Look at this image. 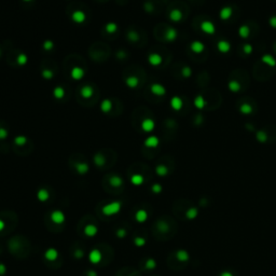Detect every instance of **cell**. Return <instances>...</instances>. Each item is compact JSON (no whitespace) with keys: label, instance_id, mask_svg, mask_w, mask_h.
Masks as SVG:
<instances>
[]
</instances>
